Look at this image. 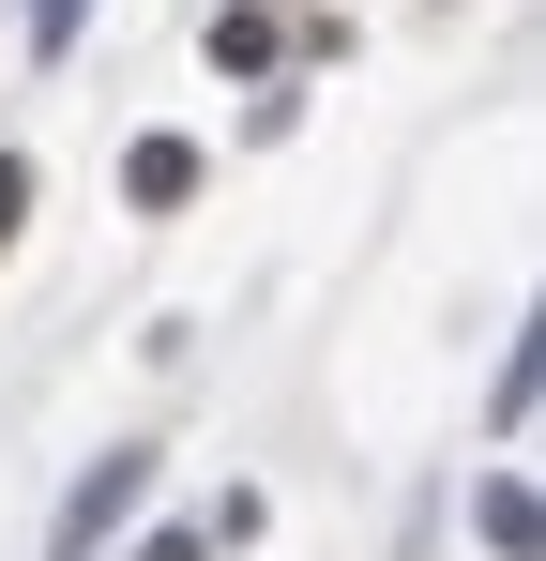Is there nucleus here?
Segmentation results:
<instances>
[{
  "label": "nucleus",
  "instance_id": "5",
  "mask_svg": "<svg viewBox=\"0 0 546 561\" xmlns=\"http://www.w3.org/2000/svg\"><path fill=\"white\" fill-rule=\"evenodd\" d=\"M15 213H31V152H0V243H15Z\"/></svg>",
  "mask_w": 546,
  "mask_h": 561
},
{
  "label": "nucleus",
  "instance_id": "3",
  "mask_svg": "<svg viewBox=\"0 0 546 561\" xmlns=\"http://www.w3.org/2000/svg\"><path fill=\"white\" fill-rule=\"evenodd\" d=\"M532 531H546V516H532V485L501 470V485H486V547H501V561H532Z\"/></svg>",
  "mask_w": 546,
  "mask_h": 561
},
{
  "label": "nucleus",
  "instance_id": "1",
  "mask_svg": "<svg viewBox=\"0 0 546 561\" xmlns=\"http://www.w3.org/2000/svg\"><path fill=\"white\" fill-rule=\"evenodd\" d=\"M137 501H152V456H91V470H77V501H61V561H91L122 516H137Z\"/></svg>",
  "mask_w": 546,
  "mask_h": 561
},
{
  "label": "nucleus",
  "instance_id": "4",
  "mask_svg": "<svg viewBox=\"0 0 546 561\" xmlns=\"http://www.w3.org/2000/svg\"><path fill=\"white\" fill-rule=\"evenodd\" d=\"M77 15H91V0H31V61H61V46H77Z\"/></svg>",
  "mask_w": 546,
  "mask_h": 561
},
{
  "label": "nucleus",
  "instance_id": "2",
  "mask_svg": "<svg viewBox=\"0 0 546 561\" xmlns=\"http://www.w3.org/2000/svg\"><path fill=\"white\" fill-rule=\"evenodd\" d=\"M122 197H137V213H182V197H197V137H137V152H122Z\"/></svg>",
  "mask_w": 546,
  "mask_h": 561
},
{
  "label": "nucleus",
  "instance_id": "6",
  "mask_svg": "<svg viewBox=\"0 0 546 561\" xmlns=\"http://www.w3.org/2000/svg\"><path fill=\"white\" fill-rule=\"evenodd\" d=\"M137 561H213V531H152V547H137Z\"/></svg>",
  "mask_w": 546,
  "mask_h": 561
}]
</instances>
